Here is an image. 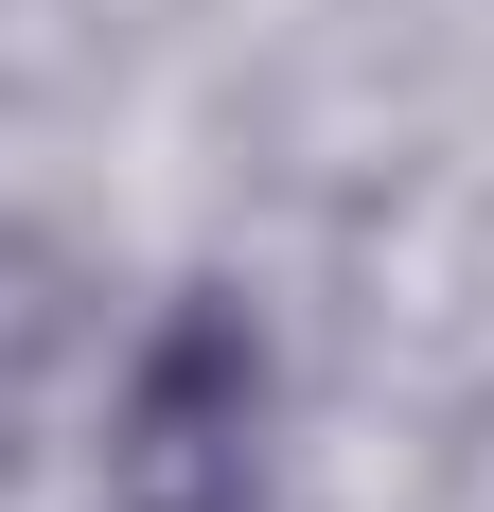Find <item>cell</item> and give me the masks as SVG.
<instances>
[{
  "label": "cell",
  "mask_w": 494,
  "mask_h": 512,
  "mask_svg": "<svg viewBox=\"0 0 494 512\" xmlns=\"http://www.w3.org/2000/svg\"><path fill=\"white\" fill-rule=\"evenodd\" d=\"M265 318L247 283H177L142 318V354L106 389V460H89V512H265Z\"/></svg>",
  "instance_id": "cell-1"
}]
</instances>
